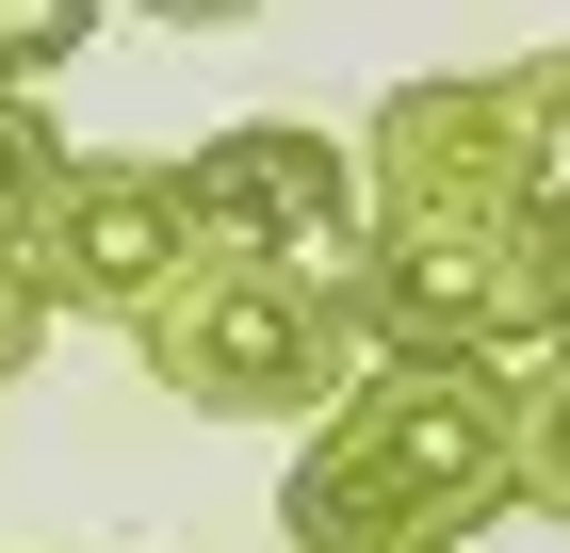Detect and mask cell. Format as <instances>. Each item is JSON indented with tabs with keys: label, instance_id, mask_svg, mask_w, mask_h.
Masks as SVG:
<instances>
[{
	"label": "cell",
	"instance_id": "1",
	"mask_svg": "<svg viewBox=\"0 0 570 553\" xmlns=\"http://www.w3.org/2000/svg\"><path fill=\"white\" fill-rule=\"evenodd\" d=\"M505 505H522V391L440 358H375L277 472L294 553H473Z\"/></svg>",
	"mask_w": 570,
	"mask_h": 553
},
{
	"label": "cell",
	"instance_id": "2",
	"mask_svg": "<svg viewBox=\"0 0 570 553\" xmlns=\"http://www.w3.org/2000/svg\"><path fill=\"white\" fill-rule=\"evenodd\" d=\"M147 391H179V407H213V424H326L375 358H358L343 294L326 277H262V260H196L164 309L131 326Z\"/></svg>",
	"mask_w": 570,
	"mask_h": 553
},
{
	"label": "cell",
	"instance_id": "3",
	"mask_svg": "<svg viewBox=\"0 0 570 553\" xmlns=\"http://www.w3.org/2000/svg\"><path fill=\"white\" fill-rule=\"evenodd\" d=\"M179 179H196V245L262 260V277H326L343 294L358 245H375V179H358L343 130H309V115H228Z\"/></svg>",
	"mask_w": 570,
	"mask_h": 553
},
{
	"label": "cell",
	"instance_id": "4",
	"mask_svg": "<svg viewBox=\"0 0 570 553\" xmlns=\"http://www.w3.org/2000/svg\"><path fill=\"white\" fill-rule=\"evenodd\" d=\"M196 179L179 164H131V147H82V179H66V213L33 228V309L49 326H147V309L196 277Z\"/></svg>",
	"mask_w": 570,
	"mask_h": 553
},
{
	"label": "cell",
	"instance_id": "5",
	"mask_svg": "<svg viewBox=\"0 0 570 553\" xmlns=\"http://www.w3.org/2000/svg\"><path fill=\"white\" fill-rule=\"evenodd\" d=\"M505 82V179H522V228L570 260V49H522V66H489Z\"/></svg>",
	"mask_w": 570,
	"mask_h": 553
},
{
	"label": "cell",
	"instance_id": "6",
	"mask_svg": "<svg viewBox=\"0 0 570 553\" xmlns=\"http://www.w3.org/2000/svg\"><path fill=\"white\" fill-rule=\"evenodd\" d=\"M66 179H82V164H66V130H49L33 98H0V277H17V260H33V228L66 213Z\"/></svg>",
	"mask_w": 570,
	"mask_h": 553
},
{
	"label": "cell",
	"instance_id": "7",
	"mask_svg": "<svg viewBox=\"0 0 570 553\" xmlns=\"http://www.w3.org/2000/svg\"><path fill=\"white\" fill-rule=\"evenodd\" d=\"M522 505H538V521H570V358L522 391Z\"/></svg>",
	"mask_w": 570,
	"mask_h": 553
},
{
	"label": "cell",
	"instance_id": "8",
	"mask_svg": "<svg viewBox=\"0 0 570 553\" xmlns=\"http://www.w3.org/2000/svg\"><path fill=\"white\" fill-rule=\"evenodd\" d=\"M82 33H98L82 0H33V17H0V98H33L49 66H82Z\"/></svg>",
	"mask_w": 570,
	"mask_h": 553
},
{
	"label": "cell",
	"instance_id": "9",
	"mask_svg": "<svg viewBox=\"0 0 570 553\" xmlns=\"http://www.w3.org/2000/svg\"><path fill=\"white\" fill-rule=\"evenodd\" d=\"M33 342H49V309H33V277H0V391L33 375Z\"/></svg>",
	"mask_w": 570,
	"mask_h": 553
}]
</instances>
